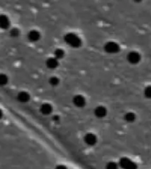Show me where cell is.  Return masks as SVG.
I'll list each match as a JSON object with an SVG mask.
<instances>
[{"label": "cell", "mask_w": 151, "mask_h": 169, "mask_svg": "<svg viewBox=\"0 0 151 169\" xmlns=\"http://www.w3.org/2000/svg\"><path fill=\"white\" fill-rule=\"evenodd\" d=\"M55 169H66V167H64V166H57V167Z\"/></svg>", "instance_id": "cell-13"}, {"label": "cell", "mask_w": 151, "mask_h": 169, "mask_svg": "<svg viewBox=\"0 0 151 169\" xmlns=\"http://www.w3.org/2000/svg\"><path fill=\"white\" fill-rule=\"evenodd\" d=\"M49 82H50V84L51 85L52 87H56V86H57L59 84V79L56 77H52L49 80Z\"/></svg>", "instance_id": "cell-9"}, {"label": "cell", "mask_w": 151, "mask_h": 169, "mask_svg": "<svg viewBox=\"0 0 151 169\" xmlns=\"http://www.w3.org/2000/svg\"><path fill=\"white\" fill-rule=\"evenodd\" d=\"M17 99H18L21 102H27V101H29L30 95L27 92H19V94H18V96H17Z\"/></svg>", "instance_id": "cell-5"}, {"label": "cell", "mask_w": 151, "mask_h": 169, "mask_svg": "<svg viewBox=\"0 0 151 169\" xmlns=\"http://www.w3.org/2000/svg\"><path fill=\"white\" fill-rule=\"evenodd\" d=\"M136 2H140V1H141V0H135Z\"/></svg>", "instance_id": "cell-15"}, {"label": "cell", "mask_w": 151, "mask_h": 169, "mask_svg": "<svg viewBox=\"0 0 151 169\" xmlns=\"http://www.w3.org/2000/svg\"><path fill=\"white\" fill-rule=\"evenodd\" d=\"M8 83V77L5 74H0V86H5Z\"/></svg>", "instance_id": "cell-8"}, {"label": "cell", "mask_w": 151, "mask_h": 169, "mask_svg": "<svg viewBox=\"0 0 151 169\" xmlns=\"http://www.w3.org/2000/svg\"><path fill=\"white\" fill-rule=\"evenodd\" d=\"M10 35L12 37H17V36L20 35V30L18 28H12L10 32Z\"/></svg>", "instance_id": "cell-12"}, {"label": "cell", "mask_w": 151, "mask_h": 169, "mask_svg": "<svg viewBox=\"0 0 151 169\" xmlns=\"http://www.w3.org/2000/svg\"><path fill=\"white\" fill-rule=\"evenodd\" d=\"M40 110H41V113L43 115H50L52 112V107L50 104L45 103V104H42L41 106Z\"/></svg>", "instance_id": "cell-6"}, {"label": "cell", "mask_w": 151, "mask_h": 169, "mask_svg": "<svg viewBox=\"0 0 151 169\" xmlns=\"http://www.w3.org/2000/svg\"><path fill=\"white\" fill-rule=\"evenodd\" d=\"M46 65L48 68L50 69H55L56 67L58 65V61L56 57H51V58H48L47 61H46Z\"/></svg>", "instance_id": "cell-4"}, {"label": "cell", "mask_w": 151, "mask_h": 169, "mask_svg": "<svg viewBox=\"0 0 151 169\" xmlns=\"http://www.w3.org/2000/svg\"><path fill=\"white\" fill-rule=\"evenodd\" d=\"M2 116H3V112H2V110L0 109V119L2 118Z\"/></svg>", "instance_id": "cell-14"}, {"label": "cell", "mask_w": 151, "mask_h": 169, "mask_svg": "<svg viewBox=\"0 0 151 169\" xmlns=\"http://www.w3.org/2000/svg\"><path fill=\"white\" fill-rule=\"evenodd\" d=\"M84 99L82 97H80V96H76V97L73 99V103L76 105V106H78V107H81L82 105L84 104Z\"/></svg>", "instance_id": "cell-7"}, {"label": "cell", "mask_w": 151, "mask_h": 169, "mask_svg": "<svg viewBox=\"0 0 151 169\" xmlns=\"http://www.w3.org/2000/svg\"><path fill=\"white\" fill-rule=\"evenodd\" d=\"M10 26V21L9 18L6 15H0V27L3 29H6Z\"/></svg>", "instance_id": "cell-2"}, {"label": "cell", "mask_w": 151, "mask_h": 169, "mask_svg": "<svg viewBox=\"0 0 151 169\" xmlns=\"http://www.w3.org/2000/svg\"><path fill=\"white\" fill-rule=\"evenodd\" d=\"M64 55H65V53H64L62 49H57V50L55 51V57H56L57 59L62 58Z\"/></svg>", "instance_id": "cell-10"}, {"label": "cell", "mask_w": 151, "mask_h": 169, "mask_svg": "<svg viewBox=\"0 0 151 169\" xmlns=\"http://www.w3.org/2000/svg\"><path fill=\"white\" fill-rule=\"evenodd\" d=\"M65 41L68 45L72 47H78L80 44V40L78 36L74 34H68L65 36Z\"/></svg>", "instance_id": "cell-1"}, {"label": "cell", "mask_w": 151, "mask_h": 169, "mask_svg": "<svg viewBox=\"0 0 151 169\" xmlns=\"http://www.w3.org/2000/svg\"><path fill=\"white\" fill-rule=\"evenodd\" d=\"M27 37H28V39L31 41H37L40 39L41 35H40V33L37 30H31L28 33Z\"/></svg>", "instance_id": "cell-3"}, {"label": "cell", "mask_w": 151, "mask_h": 169, "mask_svg": "<svg viewBox=\"0 0 151 169\" xmlns=\"http://www.w3.org/2000/svg\"><path fill=\"white\" fill-rule=\"evenodd\" d=\"M86 142L88 143L92 144V143H95V138L92 135H88V136L86 137Z\"/></svg>", "instance_id": "cell-11"}]
</instances>
